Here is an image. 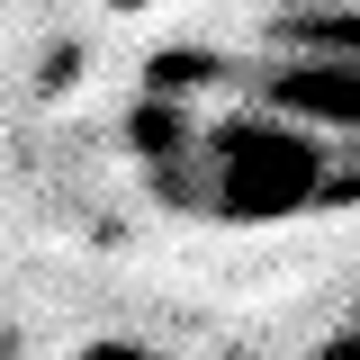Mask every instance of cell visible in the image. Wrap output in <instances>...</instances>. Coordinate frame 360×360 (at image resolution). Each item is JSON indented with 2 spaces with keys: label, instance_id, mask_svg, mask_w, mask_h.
<instances>
[{
  "label": "cell",
  "instance_id": "obj_1",
  "mask_svg": "<svg viewBox=\"0 0 360 360\" xmlns=\"http://www.w3.org/2000/svg\"><path fill=\"white\" fill-rule=\"evenodd\" d=\"M333 162H342V144H324L315 127L279 117V108H234V117H207L180 217L234 225V234L324 217V207H333Z\"/></svg>",
  "mask_w": 360,
  "mask_h": 360
},
{
  "label": "cell",
  "instance_id": "obj_2",
  "mask_svg": "<svg viewBox=\"0 0 360 360\" xmlns=\"http://www.w3.org/2000/svg\"><path fill=\"white\" fill-rule=\"evenodd\" d=\"M262 108L315 127L324 144H360V63H297V54H270L262 63Z\"/></svg>",
  "mask_w": 360,
  "mask_h": 360
},
{
  "label": "cell",
  "instance_id": "obj_3",
  "mask_svg": "<svg viewBox=\"0 0 360 360\" xmlns=\"http://www.w3.org/2000/svg\"><path fill=\"white\" fill-rule=\"evenodd\" d=\"M270 54H297V63H360V9L270 18Z\"/></svg>",
  "mask_w": 360,
  "mask_h": 360
},
{
  "label": "cell",
  "instance_id": "obj_4",
  "mask_svg": "<svg viewBox=\"0 0 360 360\" xmlns=\"http://www.w3.org/2000/svg\"><path fill=\"white\" fill-rule=\"evenodd\" d=\"M72 360H180V352H162V342H135V333H99V342H82Z\"/></svg>",
  "mask_w": 360,
  "mask_h": 360
},
{
  "label": "cell",
  "instance_id": "obj_5",
  "mask_svg": "<svg viewBox=\"0 0 360 360\" xmlns=\"http://www.w3.org/2000/svg\"><path fill=\"white\" fill-rule=\"evenodd\" d=\"M315 360H360V307L342 315V324H333L324 342H315Z\"/></svg>",
  "mask_w": 360,
  "mask_h": 360
},
{
  "label": "cell",
  "instance_id": "obj_6",
  "mask_svg": "<svg viewBox=\"0 0 360 360\" xmlns=\"http://www.w3.org/2000/svg\"><path fill=\"white\" fill-rule=\"evenodd\" d=\"M252 9H270V18H315V9H360V0H252Z\"/></svg>",
  "mask_w": 360,
  "mask_h": 360
}]
</instances>
